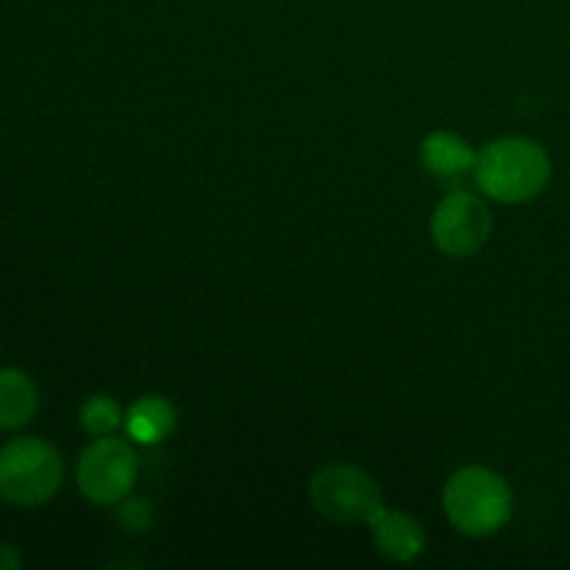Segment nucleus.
Wrapping results in <instances>:
<instances>
[{"label": "nucleus", "mask_w": 570, "mask_h": 570, "mask_svg": "<svg viewBox=\"0 0 570 570\" xmlns=\"http://www.w3.org/2000/svg\"><path fill=\"white\" fill-rule=\"evenodd\" d=\"M39 390L20 367H0V432H14L37 417Z\"/></svg>", "instance_id": "10"}, {"label": "nucleus", "mask_w": 570, "mask_h": 570, "mask_svg": "<svg viewBox=\"0 0 570 570\" xmlns=\"http://www.w3.org/2000/svg\"><path fill=\"white\" fill-rule=\"evenodd\" d=\"M22 568V554L14 549V546L0 543V570H14Z\"/></svg>", "instance_id": "13"}, {"label": "nucleus", "mask_w": 570, "mask_h": 570, "mask_svg": "<svg viewBox=\"0 0 570 570\" xmlns=\"http://www.w3.org/2000/svg\"><path fill=\"white\" fill-rule=\"evenodd\" d=\"M473 176L490 200L521 206L546 193L554 176V161L538 139L501 137L479 150Z\"/></svg>", "instance_id": "1"}, {"label": "nucleus", "mask_w": 570, "mask_h": 570, "mask_svg": "<svg viewBox=\"0 0 570 570\" xmlns=\"http://www.w3.org/2000/svg\"><path fill=\"white\" fill-rule=\"evenodd\" d=\"M443 510L451 527L468 538H493L510 523L515 495L499 471L468 465L451 473L443 488Z\"/></svg>", "instance_id": "2"}, {"label": "nucleus", "mask_w": 570, "mask_h": 570, "mask_svg": "<svg viewBox=\"0 0 570 570\" xmlns=\"http://www.w3.org/2000/svg\"><path fill=\"white\" fill-rule=\"evenodd\" d=\"M122 421H126V412H122L120 404L106 393L89 395L81 404V410H78V423H81L83 432L92 434V438L115 434L117 429L122 426Z\"/></svg>", "instance_id": "11"}, {"label": "nucleus", "mask_w": 570, "mask_h": 570, "mask_svg": "<svg viewBox=\"0 0 570 570\" xmlns=\"http://www.w3.org/2000/svg\"><path fill=\"white\" fill-rule=\"evenodd\" d=\"M367 529H371L376 551L387 557L390 562L406 566V562H415L426 551V529L410 512L387 510L382 504L373 512L371 521H367Z\"/></svg>", "instance_id": "7"}, {"label": "nucleus", "mask_w": 570, "mask_h": 570, "mask_svg": "<svg viewBox=\"0 0 570 570\" xmlns=\"http://www.w3.org/2000/svg\"><path fill=\"white\" fill-rule=\"evenodd\" d=\"M139 476L137 451L128 440L106 434L95 438L78 454L76 482L83 499L95 507H115L131 495Z\"/></svg>", "instance_id": "5"}, {"label": "nucleus", "mask_w": 570, "mask_h": 570, "mask_svg": "<svg viewBox=\"0 0 570 570\" xmlns=\"http://www.w3.org/2000/svg\"><path fill=\"white\" fill-rule=\"evenodd\" d=\"M429 232L440 254L451 259H468L488 245L493 234V212L476 193L454 189L434 206Z\"/></svg>", "instance_id": "6"}, {"label": "nucleus", "mask_w": 570, "mask_h": 570, "mask_svg": "<svg viewBox=\"0 0 570 570\" xmlns=\"http://www.w3.org/2000/svg\"><path fill=\"white\" fill-rule=\"evenodd\" d=\"M122 426H126L131 443L159 445L176 432L178 410L165 395H142V399H137L126 410Z\"/></svg>", "instance_id": "8"}, {"label": "nucleus", "mask_w": 570, "mask_h": 570, "mask_svg": "<svg viewBox=\"0 0 570 570\" xmlns=\"http://www.w3.org/2000/svg\"><path fill=\"white\" fill-rule=\"evenodd\" d=\"M479 150L471 148L462 134L440 128L421 142V161L434 178H462L476 167Z\"/></svg>", "instance_id": "9"}, {"label": "nucleus", "mask_w": 570, "mask_h": 570, "mask_svg": "<svg viewBox=\"0 0 570 570\" xmlns=\"http://www.w3.org/2000/svg\"><path fill=\"white\" fill-rule=\"evenodd\" d=\"M115 507H117V523H120L126 532H131V534L148 532L150 518H154L148 501L131 499V495H126V499H122L120 504H115Z\"/></svg>", "instance_id": "12"}, {"label": "nucleus", "mask_w": 570, "mask_h": 570, "mask_svg": "<svg viewBox=\"0 0 570 570\" xmlns=\"http://www.w3.org/2000/svg\"><path fill=\"white\" fill-rule=\"evenodd\" d=\"M309 501L317 515L337 527H360L382 507V488L362 468L332 462L309 479Z\"/></svg>", "instance_id": "4"}, {"label": "nucleus", "mask_w": 570, "mask_h": 570, "mask_svg": "<svg viewBox=\"0 0 570 570\" xmlns=\"http://www.w3.org/2000/svg\"><path fill=\"white\" fill-rule=\"evenodd\" d=\"M65 460L42 438H14L0 445V499L17 510H37L59 493Z\"/></svg>", "instance_id": "3"}]
</instances>
